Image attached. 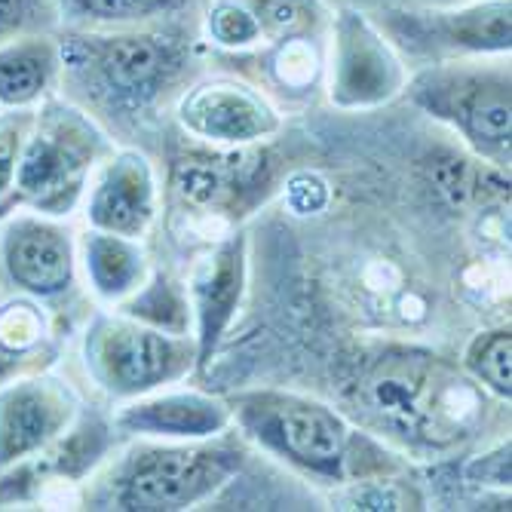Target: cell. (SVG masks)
I'll list each match as a JSON object with an SVG mask.
<instances>
[{"instance_id": "27", "label": "cell", "mask_w": 512, "mask_h": 512, "mask_svg": "<svg viewBox=\"0 0 512 512\" xmlns=\"http://www.w3.org/2000/svg\"><path fill=\"white\" fill-rule=\"evenodd\" d=\"M62 10L56 0H0V43L28 34H56Z\"/></svg>"}, {"instance_id": "10", "label": "cell", "mask_w": 512, "mask_h": 512, "mask_svg": "<svg viewBox=\"0 0 512 512\" xmlns=\"http://www.w3.org/2000/svg\"><path fill=\"white\" fill-rule=\"evenodd\" d=\"M80 417L74 387L34 371L0 387V470L16 467L59 442Z\"/></svg>"}, {"instance_id": "13", "label": "cell", "mask_w": 512, "mask_h": 512, "mask_svg": "<svg viewBox=\"0 0 512 512\" xmlns=\"http://www.w3.org/2000/svg\"><path fill=\"white\" fill-rule=\"evenodd\" d=\"M246 286V243L240 234L221 240L215 249L200 255L191 273V310H194V347H197V368L212 362L221 338L227 335L230 322L237 316Z\"/></svg>"}, {"instance_id": "25", "label": "cell", "mask_w": 512, "mask_h": 512, "mask_svg": "<svg viewBox=\"0 0 512 512\" xmlns=\"http://www.w3.org/2000/svg\"><path fill=\"white\" fill-rule=\"evenodd\" d=\"M206 34L215 46L230 53H246L264 43L261 25L243 0H215L206 13Z\"/></svg>"}, {"instance_id": "14", "label": "cell", "mask_w": 512, "mask_h": 512, "mask_svg": "<svg viewBox=\"0 0 512 512\" xmlns=\"http://www.w3.org/2000/svg\"><path fill=\"white\" fill-rule=\"evenodd\" d=\"M157 218V181L145 154L120 151L86 191V221L105 234L142 240Z\"/></svg>"}, {"instance_id": "21", "label": "cell", "mask_w": 512, "mask_h": 512, "mask_svg": "<svg viewBox=\"0 0 512 512\" xmlns=\"http://www.w3.org/2000/svg\"><path fill=\"white\" fill-rule=\"evenodd\" d=\"M175 194L194 209H218L234 194V169H227L224 160L194 154L175 163L172 169Z\"/></svg>"}, {"instance_id": "12", "label": "cell", "mask_w": 512, "mask_h": 512, "mask_svg": "<svg viewBox=\"0 0 512 512\" xmlns=\"http://www.w3.org/2000/svg\"><path fill=\"white\" fill-rule=\"evenodd\" d=\"M181 129L209 145L246 148L279 132L276 108L261 92L234 77H212L191 86L178 99Z\"/></svg>"}, {"instance_id": "23", "label": "cell", "mask_w": 512, "mask_h": 512, "mask_svg": "<svg viewBox=\"0 0 512 512\" xmlns=\"http://www.w3.org/2000/svg\"><path fill=\"white\" fill-rule=\"evenodd\" d=\"M123 313L145 319L157 329L175 332V335H188V322H191V304L184 298L166 276H154L151 283L145 279L126 301H120Z\"/></svg>"}, {"instance_id": "6", "label": "cell", "mask_w": 512, "mask_h": 512, "mask_svg": "<svg viewBox=\"0 0 512 512\" xmlns=\"http://www.w3.org/2000/svg\"><path fill=\"white\" fill-rule=\"evenodd\" d=\"M405 96L430 117L457 129L497 169H509V65L473 59L436 62L405 80Z\"/></svg>"}, {"instance_id": "11", "label": "cell", "mask_w": 512, "mask_h": 512, "mask_svg": "<svg viewBox=\"0 0 512 512\" xmlns=\"http://www.w3.org/2000/svg\"><path fill=\"white\" fill-rule=\"evenodd\" d=\"M0 264L22 295L37 301L59 298L74 286L77 246L59 218L16 209L0 234Z\"/></svg>"}, {"instance_id": "20", "label": "cell", "mask_w": 512, "mask_h": 512, "mask_svg": "<svg viewBox=\"0 0 512 512\" xmlns=\"http://www.w3.org/2000/svg\"><path fill=\"white\" fill-rule=\"evenodd\" d=\"M62 19L71 13L83 25L96 28H132L151 19H163L188 7L191 0H56Z\"/></svg>"}, {"instance_id": "26", "label": "cell", "mask_w": 512, "mask_h": 512, "mask_svg": "<svg viewBox=\"0 0 512 512\" xmlns=\"http://www.w3.org/2000/svg\"><path fill=\"white\" fill-rule=\"evenodd\" d=\"M276 50L267 59L270 77L276 80L279 89L289 92H307L316 86L322 74V59L310 37H295V40H279L273 43Z\"/></svg>"}, {"instance_id": "8", "label": "cell", "mask_w": 512, "mask_h": 512, "mask_svg": "<svg viewBox=\"0 0 512 512\" xmlns=\"http://www.w3.org/2000/svg\"><path fill=\"white\" fill-rule=\"evenodd\" d=\"M381 31L393 46H402L411 56L448 59H482L506 56L512 37L509 0H476L451 10H384L378 19Z\"/></svg>"}, {"instance_id": "16", "label": "cell", "mask_w": 512, "mask_h": 512, "mask_svg": "<svg viewBox=\"0 0 512 512\" xmlns=\"http://www.w3.org/2000/svg\"><path fill=\"white\" fill-rule=\"evenodd\" d=\"M62 83L59 34H28L0 43V108H37Z\"/></svg>"}, {"instance_id": "9", "label": "cell", "mask_w": 512, "mask_h": 512, "mask_svg": "<svg viewBox=\"0 0 512 512\" xmlns=\"http://www.w3.org/2000/svg\"><path fill=\"white\" fill-rule=\"evenodd\" d=\"M408 71L381 25L356 7L332 16L329 99L344 111H365L393 102L405 89Z\"/></svg>"}, {"instance_id": "5", "label": "cell", "mask_w": 512, "mask_h": 512, "mask_svg": "<svg viewBox=\"0 0 512 512\" xmlns=\"http://www.w3.org/2000/svg\"><path fill=\"white\" fill-rule=\"evenodd\" d=\"M240 457L234 445L212 439L135 448L111 473L108 503L129 512L191 509L234 479Z\"/></svg>"}, {"instance_id": "3", "label": "cell", "mask_w": 512, "mask_h": 512, "mask_svg": "<svg viewBox=\"0 0 512 512\" xmlns=\"http://www.w3.org/2000/svg\"><path fill=\"white\" fill-rule=\"evenodd\" d=\"M62 83L108 105L138 108L166 89L184 68L181 40L148 28L59 34Z\"/></svg>"}, {"instance_id": "18", "label": "cell", "mask_w": 512, "mask_h": 512, "mask_svg": "<svg viewBox=\"0 0 512 512\" xmlns=\"http://www.w3.org/2000/svg\"><path fill=\"white\" fill-rule=\"evenodd\" d=\"M80 258L92 292L105 301H126L145 283V252L138 240L89 227L80 243Z\"/></svg>"}, {"instance_id": "7", "label": "cell", "mask_w": 512, "mask_h": 512, "mask_svg": "<svg viewBox=\"0 0 512 512\" xmlns=\"http://www.w3.org/2000/svg\"><path fill=\"white\" fill-rule=\"evenodd\" d=\"M83 365L111 399H135L181 381L197 368V347L188 335H175L135 319L123 310L99 313L86 325Z\"/></svg>"}, {"instance_id": "2", "label": "cell", "mask_w": 512, "mask_h": 512, "mask_svg": "<svg viewBox=\"0 0 512 512\" xmlns=\"http://www.w3.org/2000/svg\"><path fill=\"white\" fill-rule=\"evenodd\" d=\"M105 151V135L86 111L62 99H43L25 135L7 212L28 209L62 218L86 194L89 175Z\"/></svg>"}, {"instance_id": "29", "label": "cell", "mask_w": 512, "mask_h": 512, "mask_svg": "<svg viewBox=\"0 0 512 512\" xmlns=\"http://www.w3.org/2000/svg\"><path fill=\"white\" fill-rule=\"evenodd\" d=\"M286 203L295 215H316L329 206V184L313 172H298L286 181Z\"/></svg>"}, {"instance_id": "22", "label": "cell", "mask_w": 512, "mask_h": 512, "mask_svg": "<svg viewBox=\"0 0 512 512\" xmlns=\"http://www.w3.org/2000/svg\"><path fill=\"white\" fill-rule=\"evenodd\" d=\"M463 368H467V375L485 393H494L497 399H509V393H512V335H509V329L479 332L467 347Z\"/></svg>"}, {"instance_id": "1", "label": "cell", "mask_w": 512, "mask_h": 512, "mask_svg": "<svg viewBox=\"0 0 512 512\" xmlns=\"http://www.w3.org/2000/svg\"><path fill=\"white\" fill-rule=\"evenodd\" d=\"M368 411L408 442L445 448L479 424L482 387L433 356L393 353L365 378Z\"/></svg>"}, {"instance_id": "17", "label": "cell", "mask_w": 512, "mask_h": 512, "mask_svg": "<svg viewBox=\"0 0 512 512\" xmlns=\"http://www.w3.org/2000/svg\"><path fill=\"white\" fill-rule=\"evenodd\" d=\"M56 362L53 329L37 298H13L0 304V387L46 371Z\"/></svg>"}, {"instance_id": "4", "label": "cell", "mask_w": 512, "mask_h": 512, "mask_svg": "<svg viewBox=\"0 0 512 512\" xmlns=\"http://www.w3.org/2000/svg\"><path fill=\"white\" fill-rule=\"evenodd\" d=\"M230 414L264 451L325 482H344L356 448V430L319 399L255 390L230 396Z\"/></svg>"}, {"instance_id": "30", "label": "cell", "mask_w": 512, "mask_h": 512, "mask_svg": "<svg viewBox=\"0 0 512 512\" xmlns=\"http://www.w3.org/2000/svg\"><path fill=\"white\" fill-rule=\"evenodd\" d=\"M467 476L479 485H491V488H509V442L500 445L491 454H479L470 467Z\"/></svg>"}, {"instance_id": "15", "label": "cell", "mask_w": 512, "mask_h": 512, "mask_svg": "<svg viewBox=\"0 0 512 512\" xmlns=\"http://www.w3.org/2000/svg\"><path fill=\"white\" fill-rule=\"evenodd\" d=\"M230 424H234V414H230V405L224 399L200 390L163 387L129 399L114 417V427L123 433L172 442L218 439Z\"/></svg>"}, {"instance_id": "19", "label": "cell", "mask_w": 512, "mask_h": 512, "mask_svg": "<svg viewBox=\"0 0 512 512\" xmlns=\"http://www.w3.org/2000/svg\"><path fill=\"white\" fill-rule=\"evenodd\" d=\"M430 181L439 197L454 209L491 206L509 197V178H503V169L460 154L436 157L430 163Z\"/></svg>"}, {"instance_id": "28", "label": "cell", "mask_w": 512, "mask_h": 512, "mask_svg": "<svg viewBox=\"0 0 512 512\" xmlns=\"http://www.w3.org/2000/svg\"><path fill=\"white\" fill-rule=\"evenodd\" d=\"M31 120H34V108L0 114V218H4L10 194H13L16 169H19V157H22V145L31 129Z\"/></svg>"}, {"instance_id": "24", "label": "cell", "mask_w": 512, "mask_h": 512, "mask_svg": "<svg viewBox=\"0 0 512 512\" xmlns=\"http://www.w3.org/2000/svg\"><path fill=\"white\" fill-rule=\"evenodd\" d=\"M255 13L264 43L313 37L325 22V10L319 0H243Z\"/></svg>"}]
</instances>
